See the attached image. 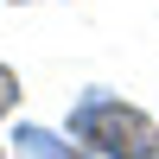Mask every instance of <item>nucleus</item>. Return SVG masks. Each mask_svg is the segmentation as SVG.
I'll use <instances>...</instances> for the list:
<instances>
[{
	"label": "nucleus",
	"instance_id": "f257e3e1",
	"mask_svg": "<svg viewBox=\"0 0 159 159\" xmlns=\"http://www.w3.org/2000/svg\"><path fill=\"white\" fill-rule=\"evenodd\" d=\"M70 134L83 140L96 159H159V121L134 102L108 96V89H89L70 108Z\"/></svg>",
	"mask_w": 159,
	"mask_h": 159
},
{
	"label": "nucleus",
	"instance_id": "f03ea898",
	"mask_svg": "<svg viewBox=\"0 0 159 159\" xmlns=\"http://www.w3.org/2000/svg\"><path fill=\"white\" fill-rule=\"evenodd\" d=\"M13 153L19 159H96L76 134L64 140V134H51V127H19V134H13Z\"/></svg>",
	"mask_w": 159,
	"mask_h": 159
},
{
	"label": "nucleus",
	"instance_id": "7ed1b4c3",
	"mask_svg": "<svg viewBox=\"0 0 159 159\" xmlns=\"http://www.w3.org/2000/svg\"><path fill=\"white\" fill-rule=\"evenodd\" d=\"M13 108H19V76L0 64V115H13Z\"/></svg>",
	"mask_w": 159,
	"mask_h": 159
},
{
	"label": "nucleus",
	"instance_id": "20e7f679",
	"mask_svg": "<svg viewBox=\"0 0 159 159\" xmlns=\"http://www.w3.org/2000/svg\"><path fill=\"white\" fill-rule=\"evenodd\" d=\"M0 159H7V153H0Z\"/></svg>",
	"mask_w": 159,
	"mask_h": 159
}]
</instances>
